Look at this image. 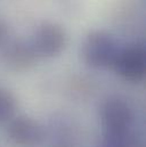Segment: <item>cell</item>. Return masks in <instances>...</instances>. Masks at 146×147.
<instances>
[{
    "mask_svg": "<svg viewBox=\"0 0 146 147\" xmlns=\"http://www.w3.org/2000/svg\"><path fill=\"white\" fill-rule=\"evenodd\" d=\"M119 50L115 39L104 31L89 33L82 46L86 63L95 69L113 67Z\"/></svg>",
    "mask_w": 146,
    "mask_h": 147,
    "instance_id": "obj_1",
    "label": "cell"
},
{
    "mask_svg": "<svg viewBox=\"0 0 146 147\" xmlns=\"http://www.w3.org/2000/svg\"><path fill=\"white\" fill-rule=\"evenodd\" d=\"M113 69L129 82H141L146 73V53L142 45H129L120 49Z\"/></svg>",
    "mask_w": 146,
    "mask_h": 147,
    "instance_id": "obj_2",
    "label": "cell"
},
{
    "mask_svg": "<svg viewBox=\"0 0 146 147\" xmlns=\"http://www.w3.org/2000/svg\"><path fill=\"white\" fill-rule=\"evenodd\" d=\"M101 119L104 134H121L131 130L134 113L123 99L111 98L102 107Z\"/></svg>",
    "mask_w": 146,
    "mask_h": 147,
    "instance_id": "obj_3",
    "label": "cell"
},
{
    "mask_svg": "<svg viewBox=\"0 0 146 147\" xmlns=\"http://www.w3.org/2000/svg\"><path fill=\"white\" fill-rule=\"evenodd\" d=\"M68 42L65 30L56 23H43L36 29L31 42L38 56L54 57L61 54Z\"/></svg>",
    "mask_w": 146,
    "mask_h": 147,
    "instance_id": "obj_4",
    "label": "cell"
},
{
    "mask_svg": "<svg viewBox=\"0 0 146 147\" xmlns=\"http://www.w3.org/2000/svg\"><path fill=\"white\" fill-rule=\"evenodd\" d=\"M7 137L14 147H38L43 138V132L36 120L20 115L9 120Z\"/></svg>",
    "mask_w": 146,
    "mask_h": 147,
    "instance_id": "obj_5",
    "label": "cell"
},
{
    "mask_svg": "<svg viewBox=\"0 0 146 147\" xmlns=\"http://www.w3.org/2000/svg\"><path fill=\"white\" fill-rule=\"evenodd\" d=\"M31 42L24 40H13L8 42L2 50V59L5 64L13 71L23 72L34 66L38 59Z\"/></svg>",
    "mask_w": 146,
    "mask_h": 147,
    "instance_id": "obj_6",
    "label": "cell"
},
{
    "mask_svg": "<svg viewBox=\"0 0 146 147\" xmlns=\"http://www.w3.org/2000/svg\"><path fill=\"white\" fill-rule=\"evenodd\" d=\"M102 147H141V144L130 130L121 134H104Z\"/></svg>",
    "mask_w": 146,
    "mask_h": 147,
    "instance_id": "obj_7",
    "label": "cell"
},
{
    "mask_svg": "<svg viewBox=\"0 0 146 147\" xmlns=\"http://www.w3.org/2000/svg\"><path fill=\"white\" fill-rule=\"evenodd\" d=\"M16 98L14 95L3 88H0V123L13 119L16 111Z\"/></svg>",
    "mask_w": 146,
    "mask_h": 147,
    "instance_id": "obj_8",
    "label": "cell"
},
{
    "mask_svg": "<svg viewBox=\"0 0 146 147\" xmlns=\"http://www.w3.org/2000/svg\"><path fill=\"white\" fill-rule=\"evenodd\" d=\"M7 37V26L6 24L0 20V43Z\"/></svg>",
    "mask_w": 146,
    "mask_h": 147,
    "instance_id": "obj_9",
    "label": "cell"
},
{
    "mask_svg": "<svg viewBox=\"0 0 146 147\" xmlns=\"http://www.w3.org/2000/svg\"><path fill=\"white\" fill-rule=\"evenodd\" d=\"M53 147H70L68 145H63V144H58V145H54Z\"/></svg>",
    "mask_w": 146,
    "mask_h": 147,
    "instance_id": "obj_10",
    "label": "cell"
}]
</instances>
